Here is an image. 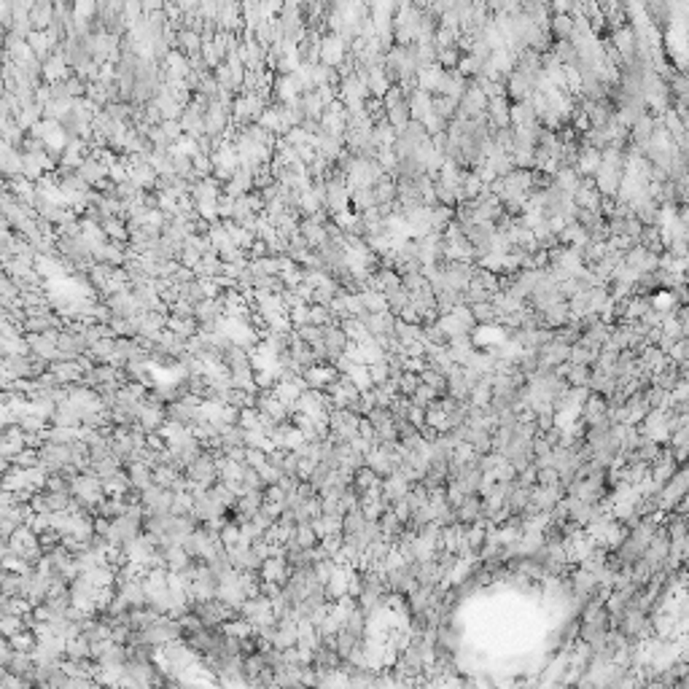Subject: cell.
<instances>
[{
    "instance_id": "2",
    "label": "cell",
    "mask_w": 689,
    "mask_h": 689,
    "mask_svg": "<svg viewBox=\"0 0 689 689\" xmlns=\"http://www.w3.org/2000/svg\"><path fill=\"white\" fill-rule=\"evenodd\" d=\"M192 614H197L202 619V625L207 627H221L232 617V609L224 600H192Z\"/></svg>"
},
{
    "instance_id": "14",
    "label": "cell",
    "mask_w": 689,
    "mask_h": 689,
    "mask_svg": "<svg viewBox=\"0 0 689 689\" xmlns=\"http://www.w3.org/2000/svg\"><path fill=\"white\" fill-rule=\"evenodd\" d=\"M0 627H3V636H6V639H11V636H16V633L27 630V627H25V617H3Z\"/></svg>"
},
{
    "instance_id": "7",
    "label": "cell",
    "mask_w": 689,
    "mask_h": 689,
    "mask_svg": "<svg viewBox=\"0 0 689 689\" xmlns=\"http://www.w3.org/2000/svg\"><path fill=\"white\" fill-rule=\"evenodd\" d=\"M337 374H340V371L332 369V367H313V369H307L302 377H305V383H307V388H310V391H320V388L326 391L329 385L340 380Z\"/></svg>"
},
{
    "instance_id": "13",
    "label": "cell",
    "mask_w": 689,
    "mask_h": 689,
    "mask_svg": "<svg viewBox=\"0 0 689 689\" xmlns=\"http://www.w3.org/2000/svg\"><path fill=\"white\" fill-rule=\"evenodd\" d=\"M6 641H9L16 651H27V654H33V649L38 646V639H36L33 630H22V633H16V636H11V639H6Z\"/></svg>"
},
{
    "instance_id": "5",
    "label": "cell",
    "mask_w": 689,
    "mask_h": 689,
    "mask_svg": "<svg viewBox=\"0 0 689 689\" xmlns=\"http://www.w3.org/2000/svg\"><path fill=\"white\" fill-rule=\"evenodd\" d=\"M127 477H129V487H132V493H138V496H141L143 490H148V487L153 485V469L148 466V463H143V460H138V463H132V466H129Z\"/></svg>"
},
{
    "instance_id": "12",
    "label": "cell",
    "mask_w": 689,
    "mask_h": 689,
    "mask_svg": "<svg viewBox=\"0 0 689 689\" xmlns=\"http://www.w3.org/2000/svg\"><path fill=\"white\" fill-rule=\"evenodd\" d=\"M51 19H54V6L51 3H36L33 11H30V22H33V30H49Z\"/></svg>"
},
{
    "instance_id": "15",
    "label": "cell",
    "mask_w": 689,
    "mask_h": 689,
    "mask_svg": "<svg viewBox=\"0 0 689 689\" xmlns=\"http://www.w3.org/2000/svg\"><path fill=\"white\" fill-rule=\"evenodd\" d=\"M245 463H248L251 469H256V472H259L261 466H267V463H269L267 450H248V452H245Z\"/></svg>"
},
{
    "instance_id": "1",
    "label": "cell",
    "mask_w": 689,
    "mask_h": 689,
    "mask_svg": "<svg viewBox=\"0 0 689 689\" xmlns=\"http://www.w3.org/2000/svg\"><path fill=\"white\" fill-rule=\"evenodd\" d=\"M240 617H243L254 630H261V627L278 622L275 609H272V600H269L267 595H256V598L245 600V606L240 609Z\"/></svg>"
},
{
    "instance_id": "9",
    "label": "cell",
    "mask_w": 689,
    "mask_h": 689,
    "mask_svg": "<svg viewBox=\"0 0 689 689\" xmlns=\"http://www.w3.org/2000/svg\"><path fill=\"white\" fill-rule=\"evenodd\" d=\"M43 78L49 84H60V81H67V60H65L63 51H54L49 60L43 63Z\"/></svg>"
},
{
    "instance_id": "3",
    "label": "cell",
    "mask_w": 689,
    "mask_h": 689,
    "mask_svg": "<svg viewBox=\"0 0 689 689\" xmlns=\"http://www.w3.org/2000/svg\"><path fill=\"white\" fill-rule=\"evenodd\" d=\"M264 111H267V105H264L261 94H248L245 92V94H240L237 100L232 102V114L240 121H259L264 116Z\"/></svg>"
},
{
    "instance_id": "8",
    "label": "cell",
    "mask_w": 689,
    "mask_h": 689,
    "mask_svg": "<svg viewBox=\"0 0 689 689\" xmlns=\"http://www.w3.org/2000/svg\"><path fill=\"white\" fill-rule=\"evenodd\" d=\"M76 173L87 180L89 186H100V183H105V175L111 173V167L102 165L100 159H94V156H87V159H84V165L78 167Z\"/></svg>"
},
{
    "instance_id": "11",
    "label": "cell",
    "mask_w": 689,
    "mask_h": 689,
    "mask_svg": "<svg viewBox=\"0 0 689 689\" xmlns=\"http://www.w3.org/2000/svg\"><path fill=\"white\" fill-rule=\"evenodd\" d=\"M65 660H73V663H84V660H92V644L84 636H76V639L67 641V649H65Z\"/></svg>"
},
{
    "instance_id": "4",
    "label": "cell",
    "mask_w": 689,
    "mask_h": 689,
    "mask_svg": "<svg viewBox=\"0 0 689 689\" xmlns=\"http://www.w3.org/2000/svg\"><path fill=\"white\" fill-rule=\"evenodd\" d=\"M291 574H294V571H291V565H288V560H286V552H283V555H275V558H269V560L261 565V571H259L261 582H275V585H286Z\"/></svg>"
},
{
    "instance_id": "10",
    "label": "cell",
    "mask_w": 689,
    "mask_h": 689,
    "mask_svg": "<svg viewBox=\"0 0 689 689\" xmlns=\"http://www.w3.org/2000/svg\"><path fill=\"white\" fill-rule=\"evenodd\" d=\"M320 544L318 533L313 531V525H296L294 536L286 547H299V549H315Z\"/></svg>"
},
{
    "instance_id": "6",
    "label": "cell",
    "mask_w": 689,
    "mask_h": 689,
    "mask_svg": "<svg viewBox=\"0 0 689 689\" xmlns=\"http://www.w3.org/2000/svg\"><path fill=\"white\" fill-rule=\"evenodd\" d=\"M51 423H54V428H81V409L67 398L63 404H57Z\"/></svg>"
}]
</instances>
